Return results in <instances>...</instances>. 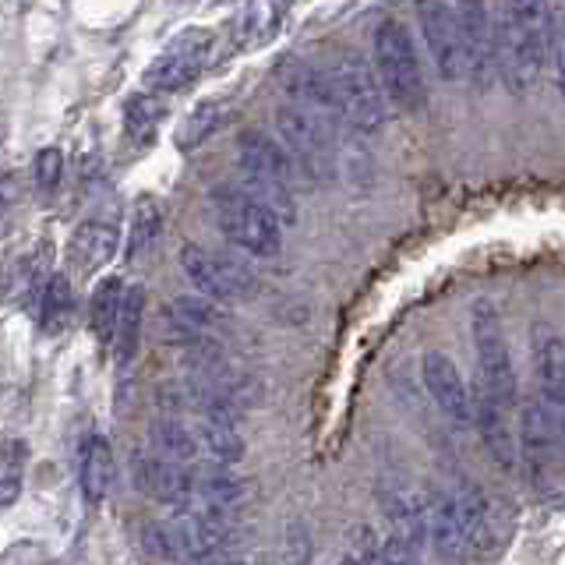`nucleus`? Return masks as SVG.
<instances>
[{
    "mask_svg": "<svg viewBox=\"0 0 565 565\" xmlns=\"http://www.w3.org/2000/svg\"><path fill=\"white\" fill-rule=\"evenodd\" d=\"M499 71L516 93H530L552 61V4L547 0H505L494 22Z\"/></svg>",
    "mask_w": 565,
    "mask_h": 565,
    "instance_id": "1",
    "label": "nucleus"
},
{
    "mask_svg": "<svg viewBox=\"0 0 565 565\" xmlns=\"http://www.w3.org/2000/svg\"><path fill=\"white\" fill-rule=\"evenodd\" d=\"M29 446L22 438H0V509L14 505L25 488Z\"/></svg>",
    "mask_w": 565,
    "mask_h": 565,
    "instance_id": "26",
    "label": "nucleus"
},
{
    "mask_svg": "<svg viewBox=\"0 0 565 565\" xmlns=\"http://www.w3.org/2000/svg\"><path fill=\"white\" fill-rule=\"evenodd\" d=\"M152 452H163L177 463H191V459H199V435H194L188 424L181 420H159L152 428Z\"/></svg>",
    "mask_w": 565,
    "mask_h": 565,
    "instance_id": "29",
    "label": "nucleus"
},
{
    "mask_svg": "<svg viewBox=\"0 0 565 565\" xmlns=\"http://www.w3.org/2000/svg\"><path fill=\"white\" fill-rule=\"evenodd\" d=\"M212 53V32L209 29H184L163 46V53L146 67L141 85L149 93H184L191 82H199L205 61Z\"/></svg>",
    "mask_w": 565,
    "mask_h": 565,
    "instance_id": "8",
    "label": "nucleus"
},
{
    "mask_svg": "<svg viewBox=\"0 0 565 565\" xmlns=\"http://www.w3.org/2000/svg\"><path fill=\"white\" fill-rule=\"evenodd\" d=\"M290 11V0H241L237 22H234V43L237 50H262L265 43H273L282 18Z\"/></svg>",
    "mask_w": 565,
    "mask_h": 565,
    "instance_id": "20",
    "label": "nucleus"
},
{
    "mask_svg": "<svg viewBox=\"0 0 565 565\" xmlns=\"http://www.w3.org/2000/svg\"><path fill=\"white\" fill-rule=\"evenodd\" d=\"M194 494L212 505H223V509H234L241 502V481L234 473H230V467H220V463H212V467H202V470H194Z\"/></svg>",
    "mask_w": 565,
    "mask_h": 565,
    "instance_id": "28",
    "label": "nucleus"
},
{
    "mask_svg": "<svg viewBox=\"0 0 565 565\" xmlns=\"http://www.w3.org/2000/svg\"><path fill=\"white\" fill-rule=\"evenodd\" d=\"M120 300H124V282L117 276L103 279L99 287L93 290V300H88V326H93L96 340L103 347L114 340L117 315H120Z\"/></svg>",
    "mask_w": 565,
    "mask_h": 565,
    "instance_id": "24",
    "label": "nucleus"
},
{
    "mask_svg": "<svg viewBox=\"0 0 565 565\" xmlns=\"http://www.w3.org/2000/svg\"><path fill=\"white\" fill-rule=\"evenodd\" d=\"M117 481V463H114V449L110 441L103 435H88L78 449V484H82V494L88 502H103L106 494H110Z\"/></svg>",
    "mask_w": 565,
    "mask_h": 565,
    "instance_id": "21",
    "label": "nucleus"
},
{
    "mask_svg": "<svg viewBox=\"0 0 565 565\" xmlns=\"http://www.w3.org/2000/svg\"><path fill=\"white\" fill-rule=\"evenodd\" d=\"M456 29H459V46H463V64L467 78L473 85H488L491 75L499 71V50H494V18L488 0H456Z\"/></svg>",
    "mask_w": 565,
    "mask_h": 565,
    "instance_id": "9",
    "label": "nucleus"
},
{
    "mask_svg": "<svg viewBox=\"0 0 565 565\" xmlns=\"http://www.w3.org/2000/svg\"><path fill=\"white\" fill-rule=\"evenodd\" d=\"M212 205H216V216L223 234L234 241L241 252L255 255V258H276L282 247V220L273 209H265L255 202L252 194H244L237 184L234 188H220L212 194Z\"/></svg>",
    "mask_w": 565,
    "mask_h": 565,
    "instance_id": "6",
    "label": "nucleus"
},
{
    "mask_svg": "<svg viewBox=\"0 0 565 565\" xmlns=\"http://www.w3.org/2000/svg\"><path fill=\"white\" fill-rule=\"evenodd\" d=\"M534 375L541 388V403L547 406V414L555 417L562 446H565V340L552 326H534Z\"/></svg>",
    "mask_w": 565,
    "mask_h": 565,
    "instance_id": "14",
    "label": "nucleus"
},
{
    "mask_svg": "<svg viewBox=\"0 0 565 565\" xmlns=\"http://www.w3.org/2000/svg\"><path fill=\"white\" fill-rule=\"evenodd\" d=\"M223 128V106L216 99H205L194 106V114L184 120V128L177 131V146L181 149H199L205 138H212Z\"/></svg>",
    "mask_w": 565,
    "mask_h": 565,
    "instance_id": "31",
    "label": "nucleus"
},
{
    "mask_svg": "<svg viewBox=\"0 0 565 565\" xmlns=\"http://www.w3.org/2000/svg\"><path fill=\"white\" fill-rule=\"evenodd\" d=\"M199 449L220 467H234L244 456V438L237 431V417L226 399H212L205 406V417L199 424Z\"/></svg>",
    "mask_w": 565,
    "mask_h": 565,
    "instance_id": "17",
    "label": "nucleus"
},
{
    "mask_svg": "<svg viewBox=\"0 0 565 565\" xmlns=\"http://www.w3.org/2000/svg\"><path fill=\"white\" fill-rule=\"evenodd\" d=\"M375 64L382 93L393 99L399 110L417 114L428 106V88H424V71L411 32L399 22H382L375 32Z\"/></svg>",
    "mask_w": 565,
    "mask_h": 565,
    "instance_id": "4",
    "label": "nucleus"
},
{
    "mask_svg": "<svg viewBox=\"0 0 565 565\" xmlns=\"http://www.w3.org/2000/svg\"><path fill=\"white\" fill-rule=\"evenodd\" d=\"M562 449V435H558V424L555 417L547 414V406L541 399H530L523 406V417H520V446L516 456L530 477V484L544 488L547 477H552L555 467V456Z\"/></svg>",
    "mask_w": 565,
    "mask_h": 565,
    "instance_id": "11",
    "label": "nucleus"
},
{
    "mask_svg": "<svg viewBox=\"0 0 565 565\" xmlns=\"http://www.w3.org/2000/svg\"><path fill=\"white\" fill-rule=\"evenodd\" d=\"M473 424H477V435H481L484 449L491 452L494 463H499L502 470H512V467L520 463L516 441H512V406L491 399L484 393H477V399H473Z\"/></svg>",
    "mask_w": 565,
    "mask_h": 565,
    "instance_id": "18",
    "label": "nucleus"
},
{
    "mask_svg": "<svg viewBox=\"0 0 565 565\" xmlns=\"http://www.w3.org/2000/svg\"><path fill=\"white\" fill-rule=\"evenodd\" d=\"M473 353H477V393L516 406V371H512V353L505 340L502 315L491 300H473L470 311Z\"/></svg>",
    "mask_w": 565,
    "mask_h": 565,
    "instance_id": "3",
    "label": "nucleus"
},
{
    "mask_svg": "<svg viewBox=\"0 0 565 565\" xmlns=\"http://www.w3.org/2000/svg\"><path fill=\"white\" fill-rule=\"evenodd\" d=\"M117 247H120V230L114 223L88 220V223H78L75 234H71L67 258L82 276H93V273L103 269L106 262H114Z\"/></svg>",
    "mask_w": 565,
    "mask_h": 565,
    "instance_id": "19",
    "label": "nucleus"
},
{
    "mask_svg": "<svg viewBox=\"0 0 565 565\" xmlns=\"http://www.w3.org/2000/svg\"><path fill=\"white\" fill-rule=\"evenodd\" d=\"M163 117H167L163 99L152 96V93H138L128 99V106H124V131H128V138L135 141V146H146V141L156 138Z\"/></svg>",
    "mask_w": 565,
    "mask_h": 565,
    "instance_id": "25",
    "label": "nucleus"
},
{
    "mask_svg": "<svg viewBox=\"0 0 565 565\" xmlns=\"http://www.w3.org/2000/svg\"><path fill=\"white\" fill-rule=\"evenodd\" d=\"M159 237H163V212H159V205L149 199V194H141V199L135 202V212H131L128 258L131 262H149Z\"/></svg>",
    "mask_w": 565,
    "mask_h": 565,
    "instance_id": "23",
    "label": "nucleus"
},
{
    "mask_svg": "<svg viewBox=\"0 0 565 565\" xmlns=\"http://www.w3.org/2000/svg\"><path fill=\"white\" fill-rule=\"evenodd\" d=\"M547 64L555 67V82L565 96V14H555V11H552V61Z\"/></svg>",
    "mask_w": 565,
    "mask_h": 565,
    "instance_id": "33",
    "label": "nucleus"
},
{
    "mask_svg": "<svg viewBox=\"0 0 565 565\" xmlns=\"http://www.w3.org/2000/svg\"><path fill=\"white\" fill-rule=\"evenodd\" d=\"M146 552L156 558H177V544L167 523H149L146 526Z\"/></svg>",
    "mask_w": 565,
    "mask_h": 565,
    "instance_id": "34",
    "label": "nucleus"
},
{
    "mask_svg": "<svg viewBox=\"0 0 565 565\" xmlns=\"http://www.w3.org/2000/svg\"><path fill=\"white\" fill-rule=\"evenodd\" d=\"M181 269L194 287H199V294H205L212 300H223V305L255 294V273L252 269H244V265L234 258L209 255L199 244H188L181 252Z\"/></svg>",
    "mask_w": 565,
    "mask_h": 565,
    "instance_id": "10",
    "label": "nucleus"
},
{
    "mask_svg": "<svg viewBox=\"0 0 565 565\" xmlns=\"http://www.w3.org/2000/svg\"><path fill=\"white\" fill-rule=\"evenodd\" d=\"M420 375H424V385H428V393L441 411V417H446L456 431H470L473 428V396L449 353H441V350L424 353Z\"/></svg>",
    "mask_w": 565,
    "mask_h": 565,
    "instance_id": "12",
    "label": "nucleus"
},
{
    "mask_svg": "<svg viewBox=\"0 0 565 565\" xmlns=\"http://www.w3.org/2000/svg\"><path fill=\"white\" fill-rule=\"evenodd\" d=\"M335 128L340 120L318 117L300 106L279 110V146L287 149L290 163L308 181H332L335 173Z\"/></svg>",
    "mask_w": 565,
    "mask_h": 565,
    "instance_id": "5",
    "label": "nucleus"
},
{
    "mask_svg": "<svg viewBox=\"0 0 565 565\" xmlns=\"http://www.w3.org/2000/svg\"><path fill=\"white\" fill-rule=\"evenodd\" d=\"M71 311H75V290L64 273H53L40 294V322L46 332H61L67 326Z\"/></svg>",
    "mask_w": 565,
    "mask_h": 565,
    "instance_id": "27",
    "label": "nucleus"
},
{
    "mask_svg": "<svg viewBox=\"0 0 565 565\" xmlns=\"http://www.w3.org/2000/svg\"><path fill=\"white\" fill-rule=\"evenodd\" d=\"M417 25H420L424 46H428L438 75L446 82L467 78L463 46H459L452 4H446V0H417Z\"/></svg>",
    "mask_w": 565,
    "mask_h": 565,
    "instance_id": "13",
    "label": "nucleus"
},
{
    "mask_svg": "<svg viewBox=\"0 0 565 565\" xmlns=\"http://www.w3.org/2000/svg\"><path fill=\"white\" fill-rule=\"evenodd\" d=\"M18 202H22V188L11 173H0V230L8 226V220L14 216Z\"/></svg>",
    "mask_w": 565,
    "mask_h": 565,
    "instance_id": "35",
    "label": "nucleus"
},
{
    "mask_svg": "<svg viewBox=\"0 0 565 565\" xmlns=\"http://www.w3.org/2000/svg\"><path fill=\"white\" fill-rule=\"evenodd\" d=\"M223 4H230V0H223Z\"/></svg>",
    "mask_w": 565,
    "mask_h": 565,
    "instance_id": "36",
    "label": "nucleus"
},
{
    "mask_svg": "<svg viewBox=\"0 0 565 565\" xmlns=\"http://www.w3.org/2000/svg\"><path fill=\"white\" fill-rule=\"evenodd\" d=\"M141 318H146V290H141V287L124 290L120 315H117V329H114V340H110L117 367H128L138 358V347H141Z\"/></svg>",
    "mask_w": 565,
    "mask_h": 565,
    "instance_id": "22",
    "label": "nucleus"
},
{
    "mask_svg": "<svg viewBox=\"0 0 565 565\" xmlns=\"http://www.w3.org/2000/svg\"><path fill=\"white\" fill-rule=\"evenodd\" d=\"M220 300L212 297H177L173 300V326H181L184 332H212L223 326Z\"/></svg>",
    "mask_w": 565,
    "mask_h": 565,
    "instance_id": "30",
    "label": "nucleus"
},
{
    "mask_svg": "<svg viewBox=\"0 0 565 565\" xmlns=\"http://www.w3.org/2000/svg\"><path fill=\"white\" fill-rule=\"evenodd\" d=\"M424 526H428V544L441 558H459L470 547L463 516L452 499V491L424 494Z\"/></svg>",
    "mask_w": 565,
    "mask_h": 565,
    "instance_id": "16",
    "label": "nucleus"
},
{
    "mask_svg": "<svg viewBox=\"0 0 565 565\" xmlns=\"http://www.w3.org/2000/svg\"><path fill=\"white\" fill-rule=\"evenodd\" d=\"M131 473H135L138 491H146L156 502L181 505L194 494V470H188V463H177V459H170L163 452L135 456Z\"/></svg>",
    "mask_w": 565,
    "mask_h": 565,
    "instance_id": "15",
    "label": "nucleus"
},
{
    "mask_svg": "<svg viewBox=\"0 0 565 565\" xmlns=\"http://www.w3.org/2000/svg\"><path fill=\"white\" fill-rule=\"evenodd\" d=\"M329 85L335 96V110H340V120L347 128L371 135L385 124V93L367 64L353 57L340 61L329 71Z\"/></svg>",
    "mask_w": 565,
    "mask_h": 565,
    "instance_id": "7",
    "label": "nucleus"
},
{
    "mask_svg": "<svg viewBox=\"0 0 565 565\" xmlns=\"http://www.w3.org/2000/svg\"><path fill=\"white\" fill-rule=\"evenodd\" d=\"M35 191L43 194H53L61 188V173H64V156H61V149H43L40 156H35Z\"/></svg>",
    "mask_w": 565,
    "mask_h": 565,
    "instance_id": "32",
    "label": "nucleus"
},
{
    "mask_svg": "<svg viewBox=\"0 0 565 565\" xmlns=\"http://www.w3.org/2000/svg\"><path fill=\"white\" fill-rule=\"evenodd\" d=\"M294 163L282 146H276V138L265 131H244L237 138V188L244 194H252L255 202L265 209H273L279 220H294Z\"/></svg>",
    "mask_w": 565,
    "mask_h": 565,
    "instance_id": "2",
    "label": "nucleus"
}]
</instances>
